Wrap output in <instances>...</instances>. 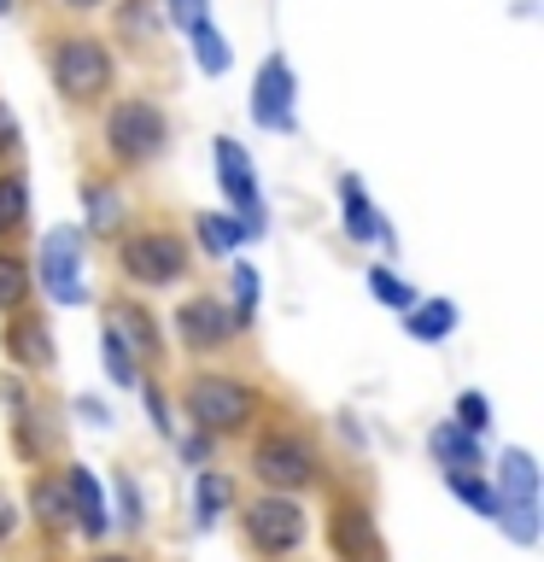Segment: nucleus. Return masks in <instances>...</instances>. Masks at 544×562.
<instances>
[{"instance_id":"10","label":"nucleus","mask_w":544,"mask_h":562,"mask_svg":"<svg viewBox=\"0 0 544 562\" xmlns=\"http://www.w3.org/2000/svg\"><path fill=\"white\" fill-rule=\"evenodd\" d=\"M211 165H217V188H223V200L235 205V217L246 223V235L263 240V228H270V211H263V200H258L252 153H246L235 135H217V140H211Z\"/></svg>"},{"instance_id":"37","label":"nucleus","mask_w":544,"mask_h":562,"mask_svg":"<svg viewBox=\"0 0 544 562\" xmlns=\"http://www.w3.org/2000/svg\"><path fill=\"white\" fill-rule=\"evenodd\" d=\"M211 446H217V439L193 434V439H182V457H188V463H205V457H211Z\"/></svg>"},{"instance_id":"12","label":"nucleus","mask_w":544,"mask_h":562,"mask_svg":"<svg viewBox=\"0 0 544 562\" xmlns=\"http://www.w3.org/2000/svg\"><path fill=\"white\" fill-rule=\"evenodd\" d=\"M0 351H7V363L24 369V375H47V369L59 363V346H53L47 316H35V311H12L7 316V328H0Z\"/></svg>"},{"instance_id":"32","label":"nucleus","mask_w":544,"mask_h":562,"mask_svg":"<svg viewBox=\"0 0 544 562\" xmlns=\"http://www.w3.org/2000/svg\"><path fill=\"white\" fill-rule=\"evenodd\" d=\"M456 428H468V434H486L491 428V398L486 393H463V398H456Z\"/></svg>"},{"instance_id":"13","label":"nucleus","mask_w":544,"mask_h":562,"mask_svg":"<svg viewBox=\"0 0 544 562\" xmlns=\"http://www.w3.org/2000/svg\"><path fill=\"white\" fill-rule=\"evenodd\" d=\"M65 504H70V533H82L88 544H100L105 533H112V509H105L100 498V481L88 463H65Z\"/></svg>"},{"instance_id":"39","label":"nucleus","mask_w":544,"mask_h":562,"mask_svg":"<svg viewBox=\"0 0 544 562\" xmlns=\"http://www.w3.org/2000/svg\"><path fill=\"white\" fill-rule=\"evenodd\" d=\"M53 7H65V12H100L105 0H53Z\"/></svg>"},{"instance_id":"1","label":"nucleus","mask_w":544,"mask_h":562,"mask_svg":"<svg viewBox=\"0 0 544 562\" xmlns=\"http://www.w3.org/2000/svg\"><path fill=\"white\" fill-rule=\"evenodd\" d=\"M258 411L263 393L252 381H240L235 369H193L182 381V416L205 439H246L258 428Z\"/></svg>"},{"instance_id":"16","label":"nucleus","mask_w":544,"mask_h":562,"mask_svg":"<svg viewBox=\"0 0 544 562\" xmlns=\"http://www.w3.org/2000/svg\"><path fill=\"white\" fill-rule=\"evenodd\" d=\"M129 223V205H123V188L105 182V176H88L82 182V235L112 240L117 228Z\"/></svg>"},{"instance_id":"36","label":"nucleus","mask_w":544,"mask_h":562,"mask_svg":"<svg viewBox=\"0 0 544 562\" xmlns=\"http://www.w3.org/2000/svg\"><path fill=\"white\" fill-rule=\"evenodd\" d=\"M140 386H147V381H140ZM147 411H152V428L170 434V411H165V393H158V386H147Z\"/></svg>"},{"instance_id":"35","label":"nucleus","mask_w":544,"mask_h":562,"mask_svg":"<svg viewBox=\"0 0 544 562\" xmlns=\"http://www.w3.org/2000/svg\"><path fill=\"white\" fill-rule=\"evenodd\" d=\"M18 533H24V509H18V498L0 486V544H12Z\"/></svg>"},{"instance_id":"5","label":"nucleus","mask_w":544,"mask_h":562,"mask_svg":"<svg viewBox=\"0 0 544 562\" xmlns=\"http://www.w3.org/2000/svg\"><path fill=\"white\" fill-rule=\"evenodd\" d=\"M246 469H252V481L263 492H310V486H322V451H316V439L310 434H298V428H263L246 439Z\"/></svg>"},{"instance_id":"7","label":"nucleus","mask_w":544,"mask_h":562,"mask_svg":"<svg viewBox=\"0 0 544 562\" xmlns=\"http://www.w3.org/2000/svg\"><path fill=\"white\" fill-rule=\"evenodd\" d=\"M503 527L515 544H539L544 521H539V463L526 446H509L498 457V516H491Z\"/></svg>"},{"instance_id":"38","label":"nucleus","mask_w":544,"mask_h":562,"mask_svg":"<svg viewBox=\"0 0 544 562\" xmlns=\"http://www.w3.org/2000/svg\"><path fill=\"white\" fill-rule=\"evenodd\" d=\"M77 411H82L88 422H94V428H105V422H112V416H105V404H100V398H77Z\"/></svg>"},{"instance_id":"28","label":"nucleus","mask_w":544,"mask_h":562,"mask_svg":"<svg viewBox=\"0 0 544 562\" xmlns=\"http://www.w3.org/2000/svg\"><path fill=\"white\" fill-rule=\"evenodd\" d=\"M445 486H451V492H456V498H463L468 509H480L486 521L498 516V486L480 481V469H456V474H445Z\"/></svg>"},{"instance_id":"24","label":"nucleus","mask_w":544,"mask_h":562,"mask_svg":"<svg viewBox=\"0 0 544 562\" xmlns=\"http://www.w3.org/2000/svg\"><path fill=\"white\" fill-rule=\"evenodd\" d=\"M30 258L18 252V246H0V316H12V311H24L30 305Z\"/></svg>"},{"instance_id":"20","label":"nucleus","mask_w":544,"mask_h":562,"mask_svg":"<svg viewBox=\"0 0 544 562\" xmlns=\"http://www.w3.org/2000/svg\"><path fill=\"white\" fill-rule=\"evenodd\" d=\"M428 451H433V463L445 469V474H456V469H480V463H486L480 434L456 428V422H439V428L428 434Z\"/></svg>"},{"instance_id":"3","label":"nucleus","mask_w":544,"mask_h":562,"mask_svg":"<svg viewBox=\"0 0 544 562\" xmlns=\"http://www.w3.org/2000/svg\"><path fill=\"white\" fill-rule=\"evenodd\" d=\"M112 252H117L123 281H135L140 293L175 288V281H188V270H193V246H188V235H175L170 223H123L112 235Z\"/></svg>"},{"instance_id":"4","label":"nucleus","mask_w":544,"mask_h":562,"mask_svg":"<svg viewBox=\"0 0 544 562\" xmlns=\"http://www.w3.org/2000/svg\"><path fill=\"white\" fill-rule=\"evenodd\" d=\"M100 147H105V165L112 170H147L165 158L170 147V117L165 105L147 100V94H123L105 105L100 117Z\"/></svg>"},{"instance_id":"25","label":"nucleus","mask_w":544,"mask_h":562,"mask_svg":"<svg viewBox=\"0 0 544 562\" xmlns=\"http://www.w3.org/2000/svg\"><path fill=\"white\" fill-rule=\"evenodd\" d=\"M188 42H193V65H200L205 77H223V70L235 65V47H228V35L211 24V18H200V24L188 30Z\"/></svg>"},{"instance_id":"29","label":"nucleus","mask_w":544,"mask_h":562,"mask_svg":"<svg viewBox=\"0 0 544 562\" xmlns=\"http://www.w3.org/2000/svg\"><path fill=\"white\" fill-rule=\"evenodd\" d=\"M228 299H235V323L240 328H252V316H258V270L252 263H235V270H228Z\"/></svg>"},{"instance_id":"15","label":"nucleus","mask_w":544,"mask_h":562,"mask_svg":"<svg viewBox=\"0 0 544 562\" xmlns=\"http://www.w3.org/2000/svg\"><path fill=\"white\" fill-rule=\"evenodd\" d=\"M328 539H333V551H340V562H381V527L369 516V504H358V498L333 504Z\"/></svg>"},{"instance_id":"30","label":"nucleus","mask_w":544,"mask_h":562,"mask_svg":"<svg viewBox=\"0 0 544 562\" xmlns=\"http://www.w3.org/2000/svg\"><path fill=\"white\" fill-rule=\"evenodd\" d=\"M363 281H369V293H375L386 311H410V305H416V288H410V281H404L398 270H386V263H375V270H369Z\"/></svg>"},{"instance_id":"33","label":"nucleus","mask_w":544,"mask_h":562,"mask_svg":"<svg viewBox=\"0 0 544 562\" xmlns=\"http://www.w3.org/2000/svg\"><path fill=\"white\" fill-rule=\"evenodd\" d=\"M205 7H211V0H158L165 24H175V30H193V24L205 18Z\"/></svg>"},{"instance_id":"31","label":"nucleus","mask_w":544,"mask_h":562,"mask_svg":"<svg viewBox=\"0 0 544 562\" xmlns=\"http://www.w3.org/2000/svg\"><path fill=\"white\" fill-rule=\"evenodd\" d=\"M117 516L112 521H123V533H140L147 527V516H140V486H135V474L129 469H117Z\"/></svg>"},{"instance_id":"8","label":"nucleus","mask_w":544,"mask_h":562,"mask_svg":"<svg viewBox=\"0 0 544 562\" xmlns=\"http://www.w3.org/2000/svg\"><path fill=\"white\" fill-rule=\"evenodd\" d=\"M82 252H88V235L77 223H59L42 235V258H35V281L53 305H82L88 299V281H82Z\"/></svg>"},{"instance_id":"21","label":"nucleus","mask_w":544,"mask_h":562,"mask_svg":"<svg viewBox=\"0 0 544 562\" xmlns=\"http://www.w3.org/2000/svg\"><path fill=\"white\" fill-rule=\"evenodd\" d=\"M30 521L42 527L47 539L70 533V504H65V481H59V474H35V481H30Z\"/></svg>"},{"instance_id":"22","label":"nucleus","mask_w":544,"mask_h":562,"mask_svg":"<svg viewBox=\"0 0 544 562\" xmlns=\"http://www.w3.org/2000/svg\"><path fill=\"white\" fill-rule=\"evenodd\" d=\"M193 235H200V252H211V258H228L235 246L252 240L235 211H200V217H193Z\"/></svg>"},{"instance_id":"11","label":"nucleus","mask_w":544,"mask_h":562,"mask_svg":"<svg viewBox=\"0 0 544 562\" xmlns=\"http://www.w3.org/2000/svg\"><path fill=\"white\" fill-rule=\"evenodd\" d=\"M252 123H258V130H275V135H293L298 130V77H293L287 53H270V59L258 65Z\"/></svg>"},{"instance_id":"34","label":"nucleus","mask_w":544,"mask_h":562,"mask_svg":"<svg viewBox=\"0 0 544 562\" xmlns=\"http://www.w3.org/2000/svg\"><path fill=\"white\" fill-rule=\"evenodd\" d=\"M18 147H24V130H18V117H12V105L0 100V165H12Z\"/></svg>"},{"instance_id":"23","label":"nucleus","mask_w":544,"mask_h":562,"mask_svg":"<svg viewBox=\"0 0 544 562\" xmlns=\"http://www.w3.org/2000/svg\"><path fill=\"white\" fill-rule=\"evenodd\" d=\"M228 504H235V481L223 469H200V481H193V521L217 527L228 516Z\"/></svg>"},{"instance_id":"26","label":"nucleus","mask_w":544,"mask_h":562,"mask_svg":"<svg viewBox=\"0 0 544 562\" xmlns=\"http://www.w3.org/2000/svg\"><path fill=\"white\" fill-rule=\"evenodd\" d=\"M100 358H105V381L123 386V393H135V386L147 381V375H140V358H135V351L117 340L112 328H100Z\"/></svg>"},{"instance_id":"9","label":"nucleus","mask_w":544,"mask_h":562,"mask_svg":"<svg viewBox=\"0 0 544 562\" xmlns=\"http://www.w3.org/2000/svg\"><path fill=\"white\" fill-rule=\"evenodd\" d=\"M170 328H175V346L193 351V358H223V351L246 334V328L235 323V311H228V299H217V293H193V299H182Z\"/></svg>"},{"instance_id":"27","label":"nucleus","mask_w":544,"mask_h":562,"mask_svg":"<svg viewBox=\"0 0 544 562\" xmlns=\"http://www.w3.org/2000/svg\"><path fill=\"white\" fill-rule=\"evenodd\" d=\"M158 24H165L158 0H123V7H117V35H123V42H152Z\"/></svg>"},{"instance_id":"14","label":"nucleus","mask_w":544,"mask_h":562,"mask_svg":"<svg viewBox=\"0 0 544 562\" xmlns=\"http://www.w3.org/2000/svg\"><path fill=\"white\" fill-rule=\"evenodd\" d=\"M100 323L112 328V334L135 351L140 363H158V358H165V334H158V316H152L147 305H140V299H123V293H117V299H105Z\"/></svg>"},{"instance_id":"18","label":"nucleus","mask_w":544,"mask_h":562,"mask_svg":"<svg viewBox=\"0 0 544 562\" xmlns=\"http://www.w3.org/2000/svg\"><path fill=\"white\" fill-rule=\"evenodd\" d=\"M30 235V176L0 165V246H18Z\"/></svg>"},{"instance_id":"17","label":"nucleus","mask_w":544,"mask_h":562,"mask_svg":"<svg viewBox=\"0 0 544 562\" xmlns=\"http://www.w3.org/2000/svg\"><path fill=\"white\" fill-rule=\"evenodd\" d=\"M340 217H345V235L351 240H381V246H393V228H386V217L375 205H369V193L358 176H340Z\"/></svg>"},{"instance_id":"40","label":"nucleus","mask_w":544,"mask_h":562,"mask_svg":"<svg viewBox=\"0 0 544 562\" xmlns=\"http://www.w3.org/2000/svg\"><path fill=\"white\" fill-rule=\"evenodd\" d=\"M88 562H140V557H129V551H94Z\"/></svg>"},{"instance_id":"2","label":"nucleus","mask_w":544,"mask_h":562,"mask_svg":"<svg viewBox=\"0 0 544 562\" xmlns=\"http://www.w3.org/2000/svg\"><path fill=\"white\" fill-rule=\"evenodd\" d=\"M47 77H53V94L77 112H94L105 105V94L117 88V59H112V42L105 35H88V30H65L47 42Z\"/></svg>"},{"instance_id":"19","label":"nucleus","mask_w":544,"mask_h":562,"mask_svg":"<svg viewBox=\"0 0 544 562\" xmlns=\"http://www.w3.org/2000/svg\"><path fill=\"white\" fill-rule=\"evenodd\" d=\"M398 316H404V334H410V340H421V346L451 340L456 323H463V311H456L451 299H416V305L398 311Z\"/></svg>"},{"instance_id":"6","label":"nucleus","mask_w":544,"mask_h":562,"mask_svg":"<svg viewBox=\"0 0 544 562\" xmlns=\"http://www.w3.org/2000/svg\"><path fill=\"white\" fill-rule=\"evenodd\" d=\"M240 533L263 562H287L310 539V509L298 504V492H263L258 486V498L240 504Z\"/></svg>"}]
</instances>
